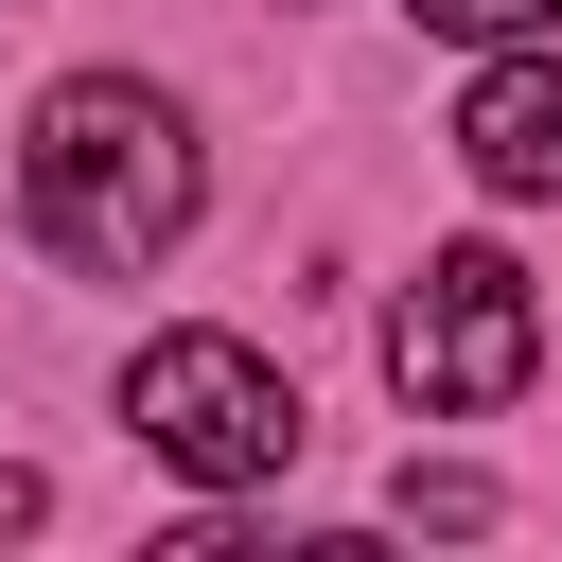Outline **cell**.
Instances as JSON below:
<instances>
[{
	"label": "cell",
	"mask_w": 562,
	"mask_h": 562,
	"mask_svg": "<svg viewBox=\"0 0 562 562\" xmlns=\"http://www.w3.org/2000/svg\"><path fill=\"white\" fill-rule=\"evenodd\" d=\"M527 369H544L527 263H509V246H439V263L404 281V316H386V386H404L422 422H474V404H509Z\"/></svg>",
	"instance_id": "3"
},
{
	"label": "cell",
	"mask_w": 562,
	"mask_h": 562,
	"mask_svg": "<svg viewBox=\"0 0 562 562\" xmlns=\"http://www.w3.org/2000/svg\"><path fill=\"white\" fill-rule=\"evenodd\" d=\"M457 158H474V193H509V211L562 193V53L509 35V53L474 70V105H457Z\"/></svg>",
	"instance_id": "4"
},
{
	"label": "cell",
	"mask_w": 562,
	"mask_h": 562,
	"mask_svg": "<svg viewBox=\"0 0 562 562\" xmlns=\"http://www.w3.org/2000/svg\"><path fill=\"white\" fill-rule=\"evenodd\" d=\"M404 18H422V35H492V53H509V35H562V0H404Z\"/></svg>",
	"instance_id": "5"
},
{
	"label": "cell",
	"mask_w": 562,
	"mask_h": 562,
	"mask_svg": "<svg viewBox=\"0 0 562 562\" xmlns=\"http://www.w3.org/2000/svg\"><path fill=\"white\" fill-rule=\"evenodd\" d=\"M18 211H35L53 263L140 281V263L193 228V123H176L140 70H70V88L35 105V140H18Z\"/></svg>",
	"instance_id": "1"
},
{
	"label": "cell",
	"mask_w": 562,
	"mask_h": 562,
	"mask_svg": "<svg viewBox=\"0 0 562 562\" xmlns=\"http://www.w3.org/2000/svg\"><path fill=\"white\" fill-rule=\"evenodd\" d=\"M35 509H53V492H35V457H0V544H18Z\"/></svg>",
	"instance_id": "6"
},
{
	"label": "cell",
	"mask_w": 562,
	"mask_h": 562,
	"mask_svg": "<svg viewBox=\"0 0 562 562\" xmlns=\"http://www.w3.org/2000/svg\"><path fill=\"white\" fill-rule=\"evenodd\" d=\"M123 422H140V457L193 474V492H263V474L299 457V386H281L246 334H140Z\"/></svg>",
	"instance_id": "2"
}]
</instances>
